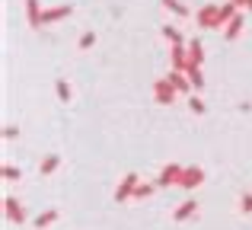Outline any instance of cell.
<instances>
[{"mask_svg": "<svg viewBox=\"0 0 252 230\" xmlns=\"http://www.w3.org/2000/svg\"><path fill=\"white\" fill-rule=\"evenodd\" d=\"M243 26H246V16H243V13H236V16L223 26V38H227V42H236V38H240V32H243Z\"/></svg>", "mask_w": 252, "mask_h": 230, "instance_id": "8fae6325", "label": "cell"}, {"mask_svg": "<svg viewBox=\"0 0 252 230\" xmlns=\"http://www.w3.org/2000/svg\"><path fill=\"white\" fill-rule=\"evenodd\" d=\"M0 176H3L6 182H19V179H23V169L13 166V163H3V166H0Z\"/></svg>", "mask_w": 252, "mask_h": 230, "instance_id": "ac0fdd59", "label": "cell"}, {"mask_svg": "<svg viewBox=\"0 0 252 230\" xmlns=\"http://www.w3.org/2000/svg\"><path fill=\"white\" fill-rule=\"evenodd\" d=\"M195 214H198V198H185L182 205H179L176 211H172V221H179V224H182V221L195 218Z\"/></svg>", "mask_w": 252, "mask_h": 230, "instance_id": "30bf717a", "label": "cell"}, {"mask_svg": "<svg viewBox=\"0 0 252 230\" xmlns=\"http://www.w3.org/2000/svg\"><path fill=\"white\" fill-rule=\"evenodd\" d=\"M176 96H179V90L172 87L169 77H160V80L154 83V99L160 102V106H169V102H176Z\"/></svg>", "mask_w": 252, "mask_h": 230, "instance_id": "3957f363", "label": "cell"}, {"mask_svg": "<svg viewBox=\"0 0 252 230\" xmlns=\"http://www.w3.org/2000/svg\"><path fill=\"white\" fill-rule=\"evenodd\" d=\"M243 10H249V13H252V0H246V6H243Z\"/></svg>", "mask_w": 252, "mask_h": 230, "instance_id": "484cf974", "label": "cell"}, {"mask_svg": "<svg viewBox=\"0 0 252 230\" xmlns=\"http://www.w3.org/2000/svg\"><path fill=\"white\" fill-rule=\"evenodd\" d=\"M240 211H243V214H252V192H246V195L240 198Z\"/></svg>", "mask_w": 252, "mask_h": 230, "instance_id": "603a6c76", "label": "cell"}, {"mask_svg": "<svg viewBox=\"0 0 252 230\" xmlns=\"http://www.w3.org/2000/svg\"><path fill=\"white\" fill-rule=\"evenodd\" d=\"M185 74H189V80H191V87H195V90H201V87H204V74H201V67L189 64V67H185Z\"/></svg>", "mask_w": 252, "mask_h": 230, "instance_id": "d6986e66", "label": "cell"}, {"mask_svg": "<svg viewBox=\"0 0 252 230\" xmlns=\"http://www.w3.org/2000/svg\"><path fill=\"white\" fill-rule=\"evenodd\" d=\"M195 23L201 26V29H223V23H220V6H217V3L201 6V10L195 13Z\"/></svg>", "mask_w": 252, "mask_h": 230, "instance_id": "6da1fadb", "label": "cell"}, {"mask_svg": "<svg viewBox=\"0 0 252 230\" xmlns=\"http://www.w3.org/2000/svg\"><path fill=\"white\" fill-rule=\"evenodd\" d=\"M141 186V179H137V173H128L122 182L115 186V201H128V198H134V189Z\"/></svg>", "mask_w": 252, "mask_h": 230, "instance_id": "277c9868", "label": "cell"}, {"mask_svg": "<svg viewBox=\"0 0 252 230\" xmlns=\"http://www.w3.org/2000/svg\"><path fill=\"white\" fill-rule=\"evenodd\" d=\"M233 3H236V6H246V0H233Z\"/></svg>", "mask_w": 252, "mask_h": 230, "instance_id": "4316f807", "label": "cell"}, {"mask_svg": "<svg viewBox=\"0 0 252 230\" xmlns=\"http://www.w3.org/2000/svg\"><path fill=\"white\" fill-rule=\"evenodd\" d=\"M58 166H61V157H58V154H48L42 163H38V173H42V176H51Z\"/></svg>", "mask_w": 252, "mask_h": 230, "instance_id": "2e32d148", "label": "cell"}, {"mask_svg": "<svg viewBox=\"0 0 252 230\" xmlns=\"http://www.w3.org/2000/svg\"><path fill=\"white\" fill-rule=\"evenodd\" d=\"M166 77L172 80V87H176L182 96H191V93H195V87H191V80H189V74H185V70H169Z\"/></svg>", "mask_w": 252, "mask_h": 230, "instance_id": "9c48e42d", "label": "cell"}, {"mask_svg": "<svg viewBox=\"0 0 252 230\" xmlns=\"http://www.w3.org/2000/svg\"><path fill=\"white\" fill-rule=\"evenodd\" d=\"M42 6H38V0H26V19H29L32 29H42Z\"/></svg>", "mask_w": 252, "mask_h": 230, "instance_id": "7c38bea8", "label": "cell"}, {"mask_svg": "<svg viewBox=\"0 0 252 230\" xmlns=\"http://www.w3.org/2000/svg\"><path fill=\"white\" fill-rule=\"evenodd\" d=\"M163 38H166L169 45H189V42H185V35L176 29V26H163Z\"/></svg>", "mask_w": 252, "mask_h": 230, "instance_id": "e0dca14e", "label": "cell"}, {"mask_svg": "<svg viewBox=\"0 0 252 230\" xmlns=\"http://www.w3.org/2000/svg\"><path fill=\"white\" fill-rule=\"evenodd\" d=\"M93 42H96V35H93V32H83V35H80V42H77V45H80V48L86 51V48H93Z\"/></svg>", "mask_w": 252, "mask_h": 230, "instance_id": "cb8c5ba5", "label": "cell"}, {"mask_svg": "<svg viewBox=\"0 0 252 230\" xmlns=\"http://www.w3.org/2000/svg\"><path fill=\"white\" fill-rule=\"evenodd\" d=\"M70 13H74V6H70V3H61V6H48V10L42 13V26H51V23H61V19H67Z\"/></svg>", "mask_w": 252, "mask_h": 230, "instance_id": "52a82bcc", "label": "cell"}, {"mask_svg": "<svg viewBox=\"0 0 252 230\" xmlns=\"http://www.w3.org/2000/svg\"><path fill=\"white\" fill-rule=\"evenodd\" d=\"M182 173H185L182 163H166V166L160 169V176H157V186H160V189L179 186V182H182Z\"/></svg>", "mask_w": 252, "mask_h": 230, "instance_id": "7a4b0ae2", "label": "cell"}, {"mask_svg": "<svg viewBox=\"0 0 252 230\" xmlns=\"http://www.w3.org/2000/svg\"><path fill=\"white\" fill-rule=\"evenodd\" d=\"M157 189H160L157 182H141V186L134 189V198H137V201H144V198H150V195H154Z\"/></svg>", "mask_w": 252, "mask_h": 230, "instance_id": "ffe728a7", "label": "cell"}, {"mask_svg": "<svg viewBox=\"0 0 252 230\" xmlns=\"http://www.w3.org/2000/svg\"><path fill=\"white\" fill-rule=\"evenodd\" d=\"M204 182V169L201 166H185V173H182V182L179 186L185 189V192H195L198 186Z\"/></svg>", "mask_w": 252, "mask_h": 230, "instance_id": "8992f818", "label": "cell"}, {"mask_svg": "<svg viewBox=\"0 0 252 230\" xmlns=\"http://www.w3.org/2000/svg\"><path fill=\"white\" fill-rule=\"evenodd\" d=\"M55 90H58V99H61V102H70V96H74V93H70V83L64 80V77H58V80H55Z\"/></svg>", "mask_w": 252, "mask_h": 230, "instance_id": "44dd1931", "label": "cell"}, {"mask_svg": "<svg viewBox=\"0 0 252 230\" xmlns=\"http://www.w3.org/2000/svg\"><path fill=\"white\" fill-rule=\"evenodd\" d=\"M163 6L172 13V16H179V19H189L191 13H189V6L182 3V0H163Z\"/></svg>", "mask_w": 252, "mask_h": 230, "instance_id": "9a60e30c", "label": "cell"}, {"mask_svg": "<svg viewBox=\"0 0 252 230\" xmlns=\"http://www.w3.org/2000/svg\"><path fill=\"white\" fill-rule=\"evenodd\" d=\"M55 221H58V211H55V208H48V211H42L38 218H32V227H35V230H45V227L55 224Z\"/></svg>", "mask_w": 252, "mask_h": 230, "instance_id": "5bb4252c", "label": "cell"}, {"mask_svg": "<svg viewBox=\"0 0 252 230\" xmlns=\"http://www.w3.org/2000/svg\"><path fill=\"white\" fill-rule=\"evenodd\" d=\"M189 64H195V67H201V61H204V48H201V38H191L189 45Z\"/></svg>", "mask_w": 252, "mask_h": 230, "instance_id": "4fadbf2b", "label": "cell"}, {"mask_svg": "<svg viewBox=\"0 0 252 230\" xmlns=\"http://www.w3.org/2000/svg\"><path fill=\"white\" fill-rule=\"evenodd\" d=\"M3 218L10 221V224H23V221H26V208L19 205L13 195H6V198H3Z\"/></svg>", "mask_w": 252, "mask_h": 230, "instance_id": "5b68a950", "label": "cell"}, {"mask_svg": "<svg viewBox=\"0 0 252 230\" xmlns=\"http://www.w3.org/2000/svg\"><path fill=\"white\" fill-rule=\"evenodd\" d=\"M189 109H191L195 115H204V112H208V106H204V99H201L198 93H191V96H189Z\"/></svg>", "mask_w": 252, "mask_h": 230, "instance_id": "7402d4cb", "label": "cell"}, {"mask_svg": "<svg viewBox=\"0 0 252 230\" xmlns=\"http://www.w3.org/2000/svg\"><path fill=\"white\" fill-rule=\"evenodd\" d=\"M3 137H6V141H13V137H19V128H16V125H6V128H3Z\"/></svg>", "mask_w": 252, "mask_h": 230, "instance_id": "d4e9b609", "label": "cell"}, {"mask_svg": "<svg viewBox=\"0 0 252 230\" xmlns=\"http://www.w3.org/2000/svg\"><path fill=\"white\" fill-rule=\"evenodd\" d=\"M185 67H189V48L169 45V70H185Z\"/></svg>", "mask_w": 252, "mask_h": 230, "instance_id": "ba28073f", "label": "cell"}]
</instances>
